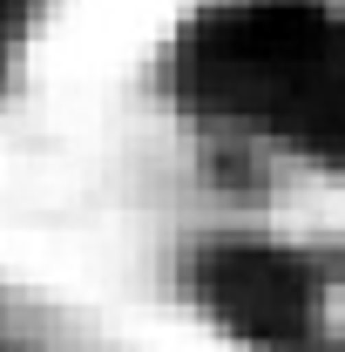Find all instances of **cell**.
I'll list each match as a JSON object with an SVG mask.
<instances>
[{
  "instance_id": "obj_1",
  "label": "cell",
  "mask_w": 345,
  "mask_h": 352,
  "mask_svg": "<svg viewBox=\"0 0 345 352\" xmlns=\"http://www.w3.org/2000/svg\"><path fill=\"white\" fill-rule=\"evenodd\" d=\"M183 95L223 122L264 129L291 149H339V21L325 0H230L210 7L183 47Z\"/></svg>"
},
{
  "instance_id": "obj_2",
  "label": "cell",
  "mask_w": 345,
  "mask_h": 352,
  "mask_svg": "<svg viewBox=\"0 0 345 352\" xmlns=\"http://www.w3.org/2000/svg\"><path fill=\"white\" fill-rule=\"evenodd\" d=\"M190 292L230 339L258 352H325V292L332 271L311 264L304 251L278 244H203L190 258Z\"/></svg>"
},
{
  "instance_id": "obj_3",
  "label": "cell",
  "mask_w": 345,
  "mask_h": 352,
  "mask_svg": "<svg viewBox=\"0 0 345 352\" xmlns=\"http://www.w3.org/2000/svg\"><path fill=\"white\" fill-rule=\"evenodd\" d=\"M27 14H34V0H0V61H7L14 41L27 34Z\"/></svg>"
}]
</instances>
